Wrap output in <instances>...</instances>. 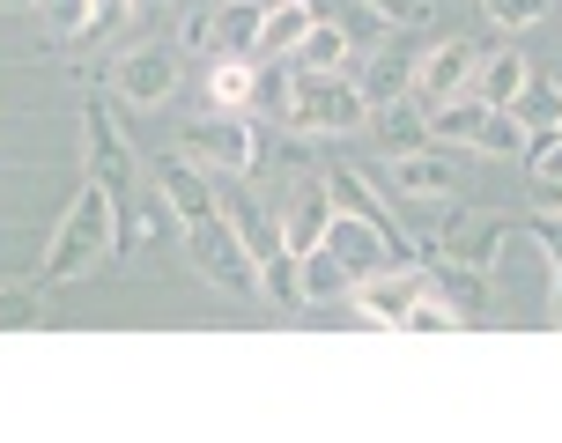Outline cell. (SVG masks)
<instances>
[{
  "label": "cell",
  "instance_id": "cell-18",
  "mask_svg": "<svg viewBox=\"0 0 562 443\" xmlns=\"http://www.w3.org/2000/svg\"><path fill=\"white\" fill-rule=\"evenodd\" d=\"M326 222H334V193H326V185H311V193L289 207V222H281L289 251H296V259H304V251H318V245H326Z\"/></svg>",
  "mask_w": 562,
  "mask_h": 443
},
{
  "label": "cell",
  "instance_id": "cell-22",
  "mask_svg": "<svg viewBox=\"0 0 562 443\" xmlns=\"http://www.w3.org/2000/svg\"><path fill=\"white\" fill-rule=\"evenodd\" d=\"M259 170L311 178V170H318V134H259Z\"/></svg>",
  "mask_w": 562,
  "mask_h": 443
},
{
  "label": "cell",
  "instance_id": "cell-20",
  "mask_svg": "<svg viewBox=\"0 0 562 443\" xmlns=\"http://www.w3.org/2000/svg\"><path fill=\"white\" fill-rule=\"evenodd\" d=\"M348 53H356V45L340 37V23H326V15H318V23H311V37L296 45V75H348Z\"/></svg>",
  "mask_w": 562,
  "mask_h": 443
},
{
  "label": "cell",
  "instance_id": "cell-34",
  "mask_svg": "<svg viewBox=\"0 0 562 443\" xmlns=\"http://www.w3.org/2000/svg\"><path fill=\"white\" fill-rule=\"evenodd\" d=\"M45 8H53L59 37H82V30H89V0H45Z\"/></svg>",
  "mask_w": 562,
  "mask_h": 443
},
{
  "label": "cell",
  "instance_id": "cell-19",
  "mask_svg": "<svg viewBox=\"0 0 562 443\" xmlns=\"http://www.w3.org/2000/svg\"><path fill=\"white\" fill-rule=\"evenodd\" d=\"M407 82H415V59L393 53V45H370L363 75H356V89H363L370 104H385V96H407Z\"/></svg>",
  "mask_w": 562,
  "mask_h": 443
},
{
  "label": "cell",
  "instance_id": "cell-30",
  "mask_svg": "<svg viewBox=\"0 0 562 443\" xmlns=\"http://www.w3.org/2000/svg\"><path fill=\"white\" fill-rule=\"evenodd\" d=\"M481 15L496 30H533L540 15H548V0H481Z\"/></svg>",
  "mask_w": 562,
  "mask_h": 443
},
{
  "label": "cell",
  "instance_id": "cell-2",
  "mask_svg": "<svg viewBox=\"0 0 562 443\" xmlns=\"http://www.w3.org/2000/svg\"><path fill=\"white\" fill-rule=\"evenodd\" d=\"M289 126L296 134H363L370 96L356 89V75H296V89H289Z\"/></svg>",
  "mask_w": 562,
  "mask_h": 443
},
{
  "label": "cell",
  "instance_id": "cell-13",
  "mask_svg": "<svg viewBox=\"0 0 562 443\" xmlns=\"http://www.w3.org/2000/svg\"><path fill=\"white\" fill-rule=\"evenodd\" d=\"M326 251H334V259H340V266H348L356 281H363L378 259H393L385 229H370L363 215H340V207H334V222H326Z\"/></svg>",
  "mask_w": 562,
  "mask_h": 443
},
{
  "label": "cell",
  "instance_id": "cell-25",
  "mask_svg": "<svg viewBox=\"0 0 562 443\" xmlns=\"http://www.w3.org/2000/svg\"><path fill=\"white\" fill-rule=\"evenodd\" d=\"M252 89H259L252 59H215V67H207V104H215V111H245V104H252Z\"/></svg>",
  "mask_w": 562,
  "mask_h": 443
},
{
  "label": "cell",
  "instance_id": "cell-17",
  "mask_svg": "<svg viewBox=\"0 0 562 443\" xmlns=\"http://www.w3.org/2000/svg\"><path fill=\"white\" fill-rule=\"evenodd\" d=\"M259 23H267L259 0H229L223 15H215V59H252L259 53Z\"/></svg>",
  "mask_w": 562,
  "mask_h": 443
},
{
  "label": "cell",
  "instance_id": "cell-6",
  "mask_svg": "<svg viewBox=\"0 0 562 443\" xmlns=\"http://www.w3.org/2000/svg\"><path fill=\"white\" fill-rule=\"evenodd\" d=\"M82 148H89V178H97L104 193H134L140 156H134V140L119 134V118L104 111V96H89V104H82Z\"/></svg>",
  "mask_w": 562,
  "mask_h": 443
},
{
  "label": "cell",
  "instance_id": "cell-9",
  "mask_svg": "<svg viewBox=\"0 0 562 443\" xmlns=\"http://www.w3.org/2000/svg\"><path fill=\"white\" fill-rule=\"evenodd\" d=\"M112 89L126 96V104H140V111L170 104V89H178V53H170V45H134V53L112 67Z\"/></svg>",
  "mask_w": 562,
  "mask_h": 443
},
{
  "label": "cell",
  "instance_id": "cell-29",
  "mask_svg": "<svg viewBox=\"0 0 562 443\" xmlns=\"http://www.w3.org/2000/svg\"><path fill=\"white\" fill-rule=\"evenodd\" d=\"M407 326H415V332H467L474 318H467V310H451L437 288H422V304L407 310Z\"/></svg>",
  "mask_w": 562,
  "mask_h": 443
},
{
  "label": "cell",
  "instance_id": "cell-27",
  "mask_svg": "<svg viewBox=\"0 0 562 443\" xmlns=\"http://www.w3.org/2000/svg\"><path fill=\"white\" fill-rule=\"evenodd\" d=\"M37 318H45V288H30V281L0 288V332H30Z\"/></svg>",
  "mask_w": 562,
  "mask_h": 443
},
{
  "label": "cell",
  "instance_id": "cell-5",
  "mask_svg": "<svg viewBox=\"0 0 562 443\" xmlns=\"http://www.w3.org/2000/svg\"><path fill=\"white\" fill-rule=\"evenodd\" d=\"M422 288H429V274L393 259V266H370V274L348 288V304H356L363 326H400V332H407V310L422 304Z\"/></svg>",
  "mask_w": 562,
  "mask_h": 443
},
{
  "label": "cell",
  "instance_id": "cell-4",
  "mask_svg": "<svg viewBox=\"0 0 562 443\" xmlns=\"http://www.w3.org/2000/svg\"><path fill=\"white\" fill-rule=\"evenodd\" d=\"M186 156H193L200 170L252 178V170H259V126H252V118H237V111H223V118H200V126H186Z\"/></svg>",
  "mask_w": 562,
  "mask_h": 443
},
{
  "label": "cell",
  "instance_id": "cell-26",
  "mask_svg": "<svg viewBox=\"0 0 562 443\" xmlns=\"http://www.w3.org/2000/svg\"><path fill=\"white\" fill-rule=\"evenodd\" d=\"M510 111H518V118H526V134L540 140V134H555V126H562V89L533 67V82L518 89V104H510Z\"/></svg>",
  "mask_w": 562,
  "mask_h": 443
},
{
  "label": "cell",
  "instance_id": "cell-1",
  "mask_svg": "<svg viewBox=\"0 0 562 443\" xmlns=\"http://www.w3.org/2000/svg\"><path fill=\"white\" fill-rule=\"evenodd\" d=\"M119 251V193H104L97 178H82L75 207L59 215L53 229V251H45V281H82L97 266H112Z\"/></svg>",
  "mask_w": 562,
  "mask_h": 443
},
{
  "label": "cell",
  "instance_id": "cell-12",
  "mask_svg": "<svg viewBox=\"0 0 562 443\" xmlns=\"http://www.w3.org/2000/svg\"><path fill=\"white\" fill-rule=\"evenodd\" d=\"M385 185L407 193V200H451V193H459V163L437 156V148H400L393 170H385Z\"/></svg>",
  "mask_w": 562,
  "mask_h": 443
},
{
  "label": "cell",
  "instance_id": "cell-15",
  "mask_svg": "<svg viewBox=\"0 0 562 443\" xmlns=\"http://www.w3.org/2000/svg\"><path fill=\"white\" fill-rule=\"evenodd\" d=\"M370 134L385 140V148H429V111L415 96H385V104H370Z\"/></svg>",
  "mask_w": 562,
  "mask_h": 443
},
{
  "label": "cell",
  "instance_id": "cell-36",
  "mask_svg": "<svg viewBox=\"0 0 562 443\" xmlns=\"http://www.w3.org/2000/svg\"><path fill=\"white\" fill-rule=\"evenodd\" d=\"M134 15V0H89V30H119Z\"/></svg>",
  "mask_w": 562,
  "mask_h": 443
},
{
  "label": "cell",
  "instance_id": "cell-37",
  "mask_svg": "<svg viewBox=\"0 0 562 443\" xmlns=\"http://www.w3.org/2000/svg\"><path fill=\"white\" fill-rule=\"evenodd\" d=\"M548 318H555V326H562V266H555V304H548Z\"/></svg>",
  "mask_w": 562,
  "mask_h": 443
},
{
  "label": "cell",
  "instance_id": "cell-35",
  "mask_svg": "<svg viewBox=\"0 0 562 443\" xmlns=\"http://www.w3.org/2000/svg\"><path fill=\"white\" fill-rule=\"evenodd\" d=\"M186 45L193 53H215V15L207 8H186Z\"/></svg>",
  "mask_w": 562,
  "mask_h": 443
},
{
  "label": "cell",
  "instance_id": "cell-38",
  "mask_svg": "<svg viewBox=\"0 0 562 443\" xmlns=\"http://www.w3.org/2000/svg\"><path fill=\"white\" fill-rule=\"evenodd\" d=\"M8 8H30V0H8Z\"/></svg>",
  "mask_w": 562,
  "mask_h": 443
},
{
  "label": "cell",
  "instance_id": "cell-31",
  "mask_svg": "<svg viewBox=\"0 0 562 443\" xmlns=\"http://www.w3.org/2000/svg\"><path fill=\"white\" fill-rule=\"evenodd\" d=\"M289 89H296V75H281L274 59L259 67V89H252V104H267V111H289Z\"/></svg>",
  "mask_w": 562,
  "mask_h": 443
},
{
  "label": "cell",
  "instance_id": "cell-16",
  "mask_svg": "<svg viewBox=\"0 0 562 443\" xmlns=\"http://www.w3.org/2000/svg\"><path fill=\"white\" fill-rule=\"evenodd\" d=\"M533 82V59L526 53H488L474 67V96L481 104H518V89Z\"/></svg>",
  "mask_w": 562,
  "mask_h": 443
},
{
  "label": "cell",
  "instance_id": "cell-3",
  "mask_svg": "<svg viewBox=\"0 0 562 443\" xmlns=\"http://www.w3.org/2000/svg\"><path fill=\"white\" fill-rule=\"evenodd\" d=\"M186 251H193L200 281H215V288H229V296L259 288V259L245 251V237H237V222H229V215L186 222Z\"/></svg>",
  "mask_w": 562,
  "mask_h": 443
},
{
  "label": "cell",
  "instance_id": "cell-7",
  "mask_svg": "<svg viewBox=\"0 0 562 443\" xmlns=\"http://www.w3.org/2000/svg\"><path fill=\"white\" fill-rule=\"evenodd\" d=\"M318 185L334 193V207H340V215H363L370 229H385V245H393V259H400V266H415V245H407V229H400V222L385 215V200H378V185H370L363 170L326 163V170H318Z\"/></svg>",
  "mask_w": 562,
  "mask_h": 443
},
{
  "label": "cell",
  "instance_id": "cell-24",
  "mask_svg": "<svg viewBox=\"0 0 562 443\" xmlns=\"http://www.w3.org/2000/svg\"><path fill=\"white\" fill-rule=\"evenodd\" d=\"M296 281H304V304H334V296H348V288H356V274H348L326 245L296 259Z\"/></svg>",
  "mask_w": 562,
  "mask_h": 443
},
{
  "label": "cell",
  "instance_id": "cell-14",
  "mask_svg": "<svg viewBox=\"0 0 562 443\" xmlns=\"http://www.w3.org/2000/svg\"><path fill=\"white\" fill-rule=\"evenodd\" d=\"M311 23H318V8H311V0H274V8H267V23H259V53L252 59H296V45L311 37Z\"/></svg>",
  "mask_w": 562,
  "mask_h": 443
},
{
  "label": "cell",
  "instance_id": "cell-32",
  "mask_svg": "<svg viewBox=\"0 0 562 443\" xmlns=\"http://www.w3.org/2000/svg\"><path fill=\"white\" fill-rule=\"evenodd\" d=\"M370 15H385L393 30H415V23H429V0H363Z\"/></svg>",
  "mask_w": 562,
  "mask_h": 443
},
{
  "label": "cell",
  "instance_id": "cell-11",
  "mask_svg": "<svg viewBox=\"0 0 562 443\" xmlns=\"http://www.w3.org/2000/svg\"><path fill=\"white\" fill-rule=\"evenodd\" d=\"M474 67H481V53L451 37V45H437V53L415 59V82H407V96H415V104H445V96H459V89H474Z\"/></svg>",
  "mask_w": 562,
  "mask_h": 443
},
{
  "label": "cell",
  "instance_id": "cell-28",
  "mask_svg": "<svg viewBox=\"0 0 562 443\" xmlns=\"http://www.w3.org/2000/svg\"><path fill=\"white\" fill-rule=\"evenodd\" d=\"M326 23H340V37H348V45H356V53H370V45H385V15H370L363 0H348V8H340V15H326Z\"/></svg>",
  "mask_w": 562,
  "mask_h": 443
},
{
  "label": "cell",
  "instance_id": "cell-10",
  "mask_svg": "<svg viewBox=\"0 0 562 443\" xmlns=\"http://www.w3.org/2000/svg\"><path fill=\"white\" fill-rule=\"evenodd\" d=\"M156 193H164V207L178 222H207V215H223V193L207 185V170L178 148V156H156Z\"/></svg>",
  "mask_w": 562,
  "mask_h": 443
},
{
  "label": "cell",
  "instance_id": "cell-8",
  "mask_svg": "<svg viewBox=\"0 0 562 443\" xmlns=\"http://www.w3.org/2000/svg\"><path fill=\"white\" fill-rule=\"evenodd\" d=\"M510 245V215H481V207H459V215L437 229V259H451V266H496V251Z\"/></svg>",
  "mask_w": 562,
  "mask_h": 443
},
{
  "label": "cell",
  "instance_id": "cell-21",
  "mask_svg": "<svg viewBox=\"0 0 562 443\" xmlns=\"http://www.w3.org/2000/svg\"><path fill=\"white\" fill-rule=\"evenodd\" d=\"M429 288H437L451 310H467V318H481V310H488V274H481V266H451V259H437Z\"/></svg>",
  "mask_w": 562,
  "mask_h": 443
},
{
  "label": "cell",
  "instance_id": "cell-23",
  "mask_svg": "<svg viewBox=\"0 0 562 443\" xmlns=\"http://www.w3.org/2000/svg\"><path fill=\"white\" fill-rule=\"evenodd\" d=\"M474 148H481V156H518V163H526L533 134H526V118H518L510 104H488V111H481V134H474Z\"/></svg>",
  "mask_w": 562,
  "mask_h": 443
},
{
  "label": "cell",
  "instance_id": "cell-33",
  "mask_svg": "<svg viewBox=\"0 0 562 443\" xmlns=\"http://www.w3.org/2000/svg\"><path fill=\"white\" fill-rule=\"evenodd\" d=\"M526 237H533V245H548V259L562 266V207H540V215L526 222Z\"/></svg>",
  "mask_w": 562,
  "mask_h": 443
}]
</instances>
